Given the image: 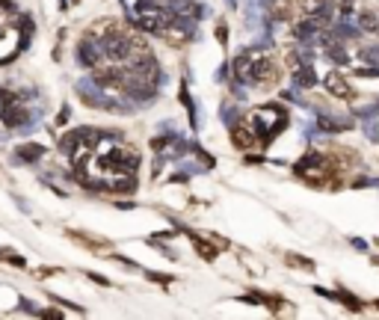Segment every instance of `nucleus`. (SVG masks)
<instances>
[{"instance_id": "nucleus-1", "label": "nucleus", "mask_w": 379, "mask_h": 320, "mask_svg": "<svg viewBox=\"0 0 379 320\" xmlns=\"http://www.w3.org/2000/svg\"><path fill=\"white\" fill-rule=\"evenodd\" d=\"M83 53L89 65L95 68V77L119 95H145L154 86V59L148 56L145 45L125 30L122 24H104L98 27L86 42Z\"/></svg>"}, {"instance_id": "nucleus-2", "label": "nucleus", "mask_w": 379, "mask_h": 320, "mask_svg": "<svg viewBox=\"0 0 379 320\" xmlns=\"http://www.w3.org/2000/svg\"><path fill=\"white\" fill-rule=\"evenodd\" d=\"M71 160L77 175L92 187L119 190L133 184L136 157L113 134H80V139H74Z\"/></svg>"}, {"instance_id": "nucleus-3", "label": "nucleus", "mask_w": 379, "mask_h": 320, "mask_svg": "<svg viewBox=\"0 0 379 320\" xmlns=\"http://www.w3.org/2000/svg\"><path fill=\"white\" fill-rule=\"evenodd\" d=\"M133 15L142 27L181 39L193 27V0H136Z\"/></svg>"}, {"instance_id": "nucleus-4", "label": "nucleus", "mask_w": 379, "mask_h": 320, "mask_svg": "<svg viewBox=\"0 0 379 320\" xmlns=\"http://www.w3.org/2000/svg\"><path fill=\"white\" fill-rule=\"evenodd\" d=\"M21 42H24V24H21V18L6 3H0V62L9 59V56H15L18 47H21Z\"/></svg>"}, {"instance_id": "nucleus-5", "label": "nucleus", "mask_w": 379, "mask_h": 320, "mask_svg": "<svg viewBox=\"0 0 379 320\" xmlns=\"http://www.w3.org/2000/svg\"><path fill=\"white\" fill-rule=\"evenodd\" d=\"M326 86H329V89H332L335 95H350V89H347V83H344V80H341L338 74H329V77H326Z\"/></svg>"}]
</instances>
